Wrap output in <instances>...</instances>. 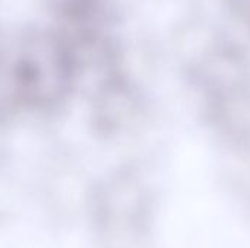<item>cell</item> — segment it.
I'll return each mask as SVG.
<instances>
[{"label": "cell", "instance_id": "cell-1", "mask_svg": "<svg viewBox=\"0 0 250 248\" xmlns=\"http://www.w3.org/2000/svg\"><path fill=\"white\" fill-rule=\"evenodd\" d=\"M92 229L98 248H152V208L133 186L104 190L92 209Z\"/></svg>", "mask_w": 250, "mask_h": 248}]
</instances>
